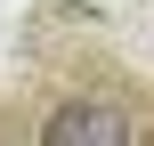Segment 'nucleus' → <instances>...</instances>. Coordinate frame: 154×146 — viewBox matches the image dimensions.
I'll return each instance as SVG.
<instances>
[{
  "instance_id": "nucleus-1",
  "label": "nucleus",
  "mask_w": 154,
  "mask_h": 146,
  "mask_svg": "<svg viewBox=\"0 0 154 146\" xmlns=\"http://www.w3.org/2000/svg\"><path fill=\"white\" fill-rule=\"evenodd\" d=\"M49 138L57 146H81V138H130V122H122V114H97V106H65V114H57V122H49Z\"/></svg>"
}]
</instances>
